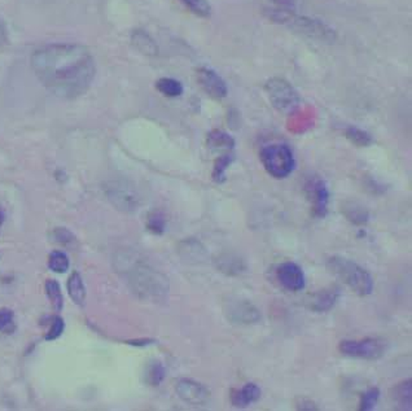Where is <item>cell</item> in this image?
<instances>
[{
    "label": "cell",
    "mask_w": 412,
    "mask_h": 411,
    "mask_svg": "<svg viewBox=\"0 0 412 411\" xmlns=\"http://www.w3.org/2000/svg\"><path fill=\"white\" fill-rule=\"evenodd\" d=\"M38 81L57 98L75 99L90 90L96 75L94 56L82 45L52 43L39 47L30 57Z\"/></svg>",
    "instance_id": "1"
},
{
    "label": "cell",
    "mask_w": 412,
    "mask_h": 411,
    "mask_svg": "<svg viewBox=\"0 0 412 411\" xmlns=\"http://www.w3.org/2000/svg\"><path fill=\"white\" fill-rule=\"evenodd\" d=\"M125 273L127 282L140 299L160 301L169 293L168 279L143 262L131 264Z\"/></svg>",
    "instance_id": "2"
},
{
    "label": "cell",
    "mask_w": 412,
    "mask_h": 411,
    "mask_svg": "<svg viewBox=\"0 0 412 411\" xmlns=\"http://www.w3.org/2000/svg\"><path fill=\"white\" fill-rule=\"evenodd\" d=\"M266 15L271 21L278 22L280 25H286L301 36L316 39L324 43H333L337 39L336 31L330 28L327 24L311 17L298 16L292 10L275 8V10H267Z\"/></svg>",
    "instance_id": "3"
},
{
    "label": "cell",
    "mask_w": 412,
    "mask_h": 411,
    "mask_svg": "<svg viewBox=\"0 0 412 411\" xmlns=\"http://www.w3.org/2000/svg\"><path fill=\"white\" fill-rule=\"evenodd\" d=\"M327 270L342 283L346 284L353 292L359 296H368L374 291V279L367 270L345 257H331L327 264Z\"/></svg>",
    "instance_id": "4"
},
{
    "label": "cell",
    "mask_w": 412,
    "mask_h": 411,
    "mask_svg": "<svg viewBox=\"0 0 412 411\" xmlns=\"http://www.w3.org/2000/svg\"><path fill=\"white\" fill-rule=\"evenodd\" d=\"M260 161L266 172L278 179L287 178L295 169V157L286 144H271L262 148Z\"/></svg>",
    "instance_id": "5"
},
{
    "label": "cell",
    "mask_w": 412,
    "mask_h": 411,
    "mask_svg": "<svg viewBox=\"0 0 412 411\" xmlns=\"http://www.w3.org/2000/svg\"><path fill=\"white\" fill-rule=\"evenodd\" d=\"M266 92L269 95L270 101L274 105L275 110H279L283 114H292L295 113L300 104L301 99L298 92L295 87L287 82L283 78H271L266 83Z\"/></svg>",
    "instance_id": "6"
},
{
    "label": "cell",
    "mask_w": 412,
    "mask_h": 411,
    "mask_svg": "<svg viewBox=\"0 0 412 411\" xmlns=\"http://www.w3.org/2000/svg\"><path fill=\"white\" fill-rule=\"evenodd\" d=\"M386 341L377 338H367L363 340H344L339 345L342 354L363 359H377L384 356Z\"/></svg>",
    "instance_id": "7"
},
{
    "label": "cell",
    "mask_w": 412,
    "mask_h": 411,
    "mask_svg": "<svg viewBox=\"0 0 412 411\" xmlns=\"http://www.w3.org/2000/svg\"><path fill=\"white\" fill-rule=\"evenodd\" d=\"M223 313L227 320L236 324H253L260 320L258 309L248 300L230 297L223 304Z\"/></svg>",
    "instance_id": "8"
},
{
    "label": "cell",
    "mask_w": 412,
    "mask_h": 411,
    "mask_svg": "<svg viewBox=\"0 0 412 411\" xmlns=\"http://www.w3.org/2000/svg\"><path fill=\"white\" fill-rule=\"evenodd\" d=\"M274 278L281 288L290 292H298L305 288V274L295 262H283L275 266Z\"/></svg>",
    "instance_id": "9"
},
{
    "label": "cell",
    "mask_w": 412,
    "mask_h": 411,
    "mask_svg": "<svg viewBox=\"0 0 412 411\" xmlns=\"http://www.w3.org/2000/svg\"><path fill=\"white\" fill-rule=\"evenodd\" d=\"M107 196L117 209L122 211H134L138 209L139 199L134 190L122 182L109 183Z\"/></svg>",
    "instance_id": "10"
},
{
    "label": "cell",
    "mask_w": 412,
    "mask_h": 411,
    "mask_svg": "<svg viewBox=\"0 0 412 411\" xmlns=\"http://www.w3.org/2000/svg\"><path fill=\"white\" fill-rule=\"evenodd\" d=\"M305 191L307 199L311 202L314 214L321 218L324 217L327 214L330 199V192L324 181L321 178H311L306 183Z\"/></svg>",
    "instance_id": "11"
},
{
    "label": "cell",
    "mask_w": 412,
    "mask_h": 411,
    "mask_svg": "<svg viewBox=\"0 0 412 411\" xmlns=\"http://www.w3.org/2000/svg\"><path fill=\"white\" fill-rule=\"evenodd\" d=\"M175 389L180 398L192 406H203L210 400V391L203 384L191 379L179 380Z\"/></svg>",
    "instance_id": "12"
},
{
    "label": "cell",
    "mask_w": 412,
    "mask_h": 411,
    "mask_svg": "<svg viewBox=\"0 0 412 411\" xmlns=\"http://www.w3.org/2000/svg\"><path fill=\"white\" fill-rule=\"evenodd\" d=\"M198 82L209 96L216 100L223 99L228 94L227 84L213 69L200 68L198 70Z\"/></svg>",
    "instance_id": "13"
},
{
    "label": "cell",
    "mask_w": 412,
    "mask_h": 411,
    "mask_svg": "<svg viewBox=\"0 0 412 411\" xmlns=\"http://www.w3.org/2000/svg\"><path fill=\"white\" fill-rule=\"evenodd\" d=\"M340 293V288L336 285L321 290V291L311 294V299L309 300V306L311 311H318V313L328 311L334 306V304L339 300Z\"/></svg>",
    "instance_id": "14"
},
{
    "label": "cell",
    "mask_w": 412,
    "mask_h": 411,
    "mask_svg": "<svg viewBox=\"0 0 412 411\" xmlns=\"http://www.w3.org/2000/svg\"><path fill=\"white\" fill-rule=\"evenodd\" d=\"M260 388L254 383L245 384L242 389H233L230 397L233 406L247 408L251 403L258 401L260 398Z\"/></svg>",
    "instance_id": "15"
},
{
    "label": "cell",
    "mask_w": 412,
    "mask_h": 411,
    "mask_svg": "<svg viewBox=\"0 0 412 411\" xmlns=\"http://www.w3.org/2000/svg\"><path fill=\"white\" fill-rule=\"evenodd\" d=\"M392 398L397 403V409L411 410L412 409V384L411 380L398 384L392 391Z\"/></svg>",
    "instance_id": "16"
},
{
    "label": "cell",
    "mask_w": 412,
    "mask_h": 411,
    "mask_svg": "<svg viewBox=\"0 0 412 411\" xmlns=\"http://www.w3.org/2000/svg\"><path fill=\"white\" fill-rule=\"evenodd\" d=\"M216 267L224 274L237 275L245 270V264L239 257L224 255L216 260Z\"/></svg>",
    "instance_id": "17"
},
{
    "label": "cell",
    "mask_w": 412,
    "mask_h": 411,
    "mask_svg": "<svg viewBox=\"0 0 412 411\" xmlns=\"http://www.w3.org/2000/svg\"><path fill=\"white\" fill-rule=\"evenodd\" d=\"M131 40H133V45L144 55H157V52H159L157 45L154 43L152 38L149 37L143 30L134 31Z\"/></svg>",
    "instance_id": "18"
},
{
    "label": "cell",
    "mask_w": 412,
    "mask_h": 411,
    "mask_svg": "<svg viewBox=\"0 0 412 411\" xmlns=\"http://www.w3.org/2000/svg\"><path fill=\"white\" fill-rule=\"evenodd\" d=\"M68 291H69L73 301L75 302L77 305H80V306L84 305V301H86V287L83 284L81 275L78 274L77 271H74L69 278Z\"/></svg>",
    "instance_id": "19"
},
{
    "label": "cell",
    "mask_w": 412,
    "mask_h": 411,
    "mask_svg": "<svg viewBox=\"0 0 412 411\" xmlns=\"http://www.w3.org/2000/svg\"><path fill=\"white\" fill-rule=\"evenodd\" d=\"M207 146L212 149H221V151L230 152L235 147V140L223 131L214 130L207 135Z\"/></svg>",
    "instance_id": "20"
},
{
    "label": "cell",
    "mask_w": 412,
    "mask_h": 411,
    "mask_svg": "<svg viewBox=\"0 0 412 411\" xmlns=\"http://www.w3.org/2000/svg\"><path fill=\"white\" fill-rule=\"evenodd\" d=\"M156 89L168 98H178L183 94L182 83L174 78H160L156 82Z\"/></svg>",
    "instance_id": "21"
},
{
    "label": "cell",
    "mask_w": 412,
    "mask_h": 411,
    "mask_svg": "<svg viewBox=\"0 0 412 411\" xmlns=\"http://www.w3.org/2000/svg\"><path fill=\"white\" fill-rule=\"evenodd\" d=\"M342 211L345 213L346 218L350 222L355 223V225H365V223H367L368 217H369L367 209L363 208V207H360L357 202L346 204Z\"/></svg>",
    "instance_id": "22"
},
{
    "label": "cell",
    "mask_w": 412,
    "mask_h": 411,
    "mask_svg": "<svg viewBox=\"0 0 412 411\" xmlns=\"http://www.w3.org/2000/svg\"><path fill=\"white\" fill-rule=\"evenodd\" d=\"M45 293L54 311H61L64 306V297L60 284L57 283L54 279H48L45 282Z\"/></svg>",
    "instance_id": "23"
},
{
    "label": "cell",
    "mask_w": 412,
    "mask_h": 411,
    "mask_svg": "<svg viewBox=\"0 0 412 411\" xmlns=\"http://www.w3.org/2000/svg\"><path fill=\"white\" fill-rule=\"evenodd\" d=\"M184 7H187L193 15L198 17L207 19L212 16V6L207 0H180Z\"/></svg>",
    "instance_id": "24"
},
{
    "label": "cell",
    "mask_w": 412,
    "mask_h": 411,
    "mask_svg": "<svg viewBox=\"0 0 412 411\" xmlns=\"http://www.w3.org/2000/svg\"><path fill=\"white\" fill-rule=\"evenodd\" d=\"M48 267L54 271V273H59L63 274L68 269H69V258L60 251H54L48 258Z\"/></svg>",
    "instance_id": "25"
},
{
    "label": "cell",
    "mask_w": 412,
    "mask_h": 411,
    "mask_svg": "<svg viewBox=\"0 0 412 411\" xmlns=\"http://www.w3.org/2000/svg\"><path fill=\"white\" fill-rule=\"evenodd\" d=\"M345 135L355 146L368 147L369 144H372V137H371V135L368 133H366V131L360 130V128L350 126V128H346Z\"/></svg>",
    "instance_id": "26"
},
{
    "label": "cell",
    "mask_w": 412,
    "mask_h": 411,
    "mask_svg": "<svg viewBox=\"0 0 412 411\" xmlns=\"http://www.w3.org/2000/svg\"><path fill=\"white\" fill-rule=\"evenodd\" d=\"M233 161V155H231V154H226V155L221 156L215 161L214 169H213V179H214L215 182H224V179H226V170H227V167L231 165Z\"/></svg>",
    "instance_id": "27"
},
{
    "label": "cell",
    "mask_w": 412,
    "mask_h": 411,
    "mask_svg": "<svg viewBox=\"0 0 412 411\" xmlns=\"http://www.w3.org/2000/svg\"><path fill=\"white\" fill-rule=\"evenodd\" d=\"M15 329V313L7 308L0 309V334H12Z\"/></svg>",
    "instance_id": "28"
},
{
    "label": "cell",
    "mask_w": 412,
    "mask_h": 411,
    "mask_svg": "<svg viewBox=\"0 0 412 411\" xmlns=\"http://www.w3.org/2000/svg\"><path fill=\"white\" fill-rule=\"evenodd\" d=\"M165 367L160 362H154L147 370V382L151 385H160L165 379Z\"/></svg>",
    "instance_id": "29"
},
{
    "label": "cell",
    "mask_w": 412,
    "mask_h": 411,
    "mask_svg": "<svg viewBox=\"0 0 412 411\" xmlns=\"http://www.w3.org/2000/svg\"><path fill=\"white\" fill-rule=\"evenodd\" d=\"M380 398V391L377 388H371L367 392L363 394L362 402H360V411L372 410L377 405V401Z\"/></svg>",
    "instance_id": "30"
},
{
    "label": "cell",
    "mask_w": 412,
    "mask_h": 411,
    "mask_svg": "<svg viewBox=\"0 0 412 411\" xmlns=\"http://www.w3.org/2000/svg\"><path fill=\"white\" fill-rule=\"evenodd\" d=\"M64 329H65L64 320L59 315H54L51 318V324H50V329L45 334V340L52 341V340L60 338L63 335Z\"/></svg>",
    "instance_id": "31"
},
{
    "label": "cell",
    "mask_w": 412,
    "mask_h": 411,
    "mask_svg": "<svg viewBox=\"0 0 412 411\" xmlns=\"http://www.w3.org/2000/svg\"><path fill=\"white\" fill-rule=\"evenodd\" d=\"M148 229L151 230L154 234H162L165 230V220L161 214L153 213L148 218Z\"/></svg>",
    "instance_id": "32"
},
{
    "label": "cell",
    "mask_w": 412,
    "mask_h": 411,
    "mask_svg": "<svg viewBox=\"0 0 412 411\" xmlns=\"http://www.w3.org/2000/svg\"><path fill=\"white\" fill-rule=\"evenodd\" d=\"M54 237L56 239V241L64 243L66 246H71L72 241H75V238L73 237L72 232L65 229L54 230Z\"/></svg>",
    "instance_id": "33"
},
{
    "label": "cell",
    "mask_w": 412,
    "mask_h": 411,
    "mask_svg": "<svg viewBox=\"0 0 412 411\" xmlns=\"http://www.w3.org/2000/svg\"><path fill=\"white\" fill-rule=\"evenodd\" d=\"M270 1H272L278 8H283V10H293L297 3V0H270Z\"/></svg>",
    "instance_id": "34"
},
{
    "label": "cell",
    "mask_w": 412,
    "mask_h": 411,
    "mask_svg": "<svg viewBox=\"0 0 412 411\" xmlns=\"http://www.w3.org/2000/svg\"><path fill=\"white\" fill-rule=\"evenodd\" d=\"M8 42V31L4 22L0 20V47L4 46Z\"/></svg>",
    "instance_id": "35"
},
{
    "label": "cell",
    "mask_w": 412,
    "mask_h": 411,
    "mask_svg": "<svg viewBox=\"0 0 412 411\" xmlns=\"http://www.w3.org/2000/svg\"><path fill=\"white\" fill-rule=\"evenodd\" d=\"M298 409H302V410H318V408L315 406V403L306 398H302L301 402L298 403Z\"/></svg>",
    "instance_id": "36"
},
{
    "label": "cell",
    "mask_w": 412,
    "mask_h": 411,
    "mask_svg": "<svg viewBox=\"0 0 412 411\" xmlns=\"http://www.w3.org/2000/svg\"><path fill=\"white\" fill-rule=\"evenodd\" d=\"M3 220H4V217H3V213L0 211V227H1V225H3Z\"/></svg>",
    "instance_id": "37"
}]
</instances>
